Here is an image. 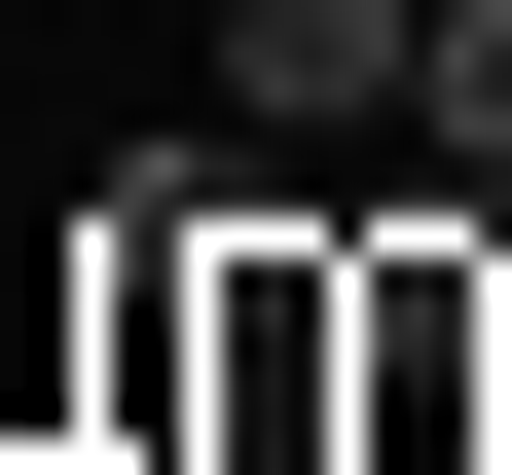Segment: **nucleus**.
Masks as SVG:
<instances>
[{
	"label": "nucleus",
	"instance_id": "obj_1",
	"mask_svg": "<svg viewBox=\"0 0 512 475\" xmlns=\"http://www.w3.org/2000/svg\"><path fill=\"white\" fill-rule=\"evenodd\" d=\"M403 74H439V0H220V110L256 147H403Z\"/></svg>",
	"mask_w": 512,
	"mask_h": 475
},
{
	"label": "nucleus",
	"instance_id": "obj_2",
	"mask_svg": "<svg viewBox=\"0 0 512 475\" xmlns=\"http://www.w3.org/2000/svg\"><path fill=\"white\" fill-rule=\"evenodd\" d=\"M403 147H476V183H512V0H439V74H403Z\"/></svg>",
	"mask_w": 512,
	"mask_h": 475
},
{
	"label": "nucleus",
	"instance_id": "obj_3",
	"mask_svg": "<svg viewBox=\"0 0 512 475\" xmlns=\"http://www.w3.org/2000/svg\"><path fill=\"white\" fill-rule=\"evenodd\" d=\"M439 475H512V402H476V439H439Z\"/></svg>",
	"mask_w": 512,
	"mask_h": 475
}]
</instances>
